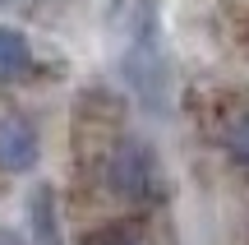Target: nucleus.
I'll return each mask as SVG.
<instances>
[{
    "label": "nucleus",
    "instance_id": "obj_1",
    "mask_svg": "<svg viewBox=\"0 0 249 245\" xmlns=\"http://www.w3.org/2000/svg\"><path fill=\"white\" fill-rule=\"evenodd\" d=\"M102 185L107 194H116L124 204H157L166 194V176L152 153V144L143 139H116L102 157Z\"/></svg>",
    "mask_w": 249,
    "mask_h": 245
},
{
    "label": "nucleus",
    "instance_id": "obj_2",
    "mask_svg": "<svg viewBox=\"0 0 249 245\" xmlns=\"http://www.w3.org/2000/svg\"><path fill=\"white\" fill-rule=\"evenodd\" d=\"M42 162V134L28 116H0V171L28 176Z\"/></svg>",
    "mask_w": 249,
    "mask_h": 245
},
{
    "label": "nucleus",
    "instance_id": "obj_3",
    "mask_svg": "<svg viewBox=\"0 0 249 245\" xmlns=\"http://www.w3.org/2000/svg\"><path fill=\"white\" fill-rule=\"evenodd\" d=\"M28 231L37 245H65L60 236V213H55V194L51 185H37L33 199H28Z\"/></svg>",
    "mask_w": 249,
    "mask_h": 245
},
{
    "label": "nucleus",
    "instance_id": "obj_4",
    "mask_svg": "<svg viewBox=\"0 0 249 245\" xmlns=\"http://www.w3.org/2000/svg\"><path fill=\"white\" fill-rule=\"evenodd\" d=\"M28 70H33V42L18 28L0 23V83H18Z\"/></svg>",
    "mask_w": 249,
    "mask_h": 245
},
{
    "label": "nucleus",
    "instance_id": "obj_5",
    "mask_svg": "<svg viewBox=\"0 0 249 245\" xmlns=\"http://www.w3.org/2000/svg\"><path fill=\"white\" fill-rule=\"evenodd\" d=\"M222 148H226V157H231L235 167H245V171H249V111L231 120V130H226Z\"/></svg>",
    "mask_w": 249,
    "mask_h": 245
},
{
    "label": "nucleus",
    "instance_id": "obj_6",
    "mask_svg": "<svg viewBox=\"0 0 249 245\" xmlns=\"http://www.w3.org/2000/svg\"><path fill=\"white\" fill-rule=\"evenodd\" d=\"M83 245H148L134 227H102V231H88Z\"/></svg>",
    "mask_w": 249,
    "mask_h": 245
},
{
    "label": "nucleus",
    "instance_id": "obj_7",
    "mask_svg": "<svg viewBox=\"0 0 249 245\" xmlns=\"http://www.w3.org/2000/svg\"><path fill=\"white\" fill-rule=\"evenodd\" d=\"M0 245H23V236H18V231H9V227H0Z\"/></svg>",
    "mask_w": 249,
    "mask_h": 245
},
{
    "label": "nucleus",
    "instance_id": "obj_8",
    "mask_svg": "<svg viewBox=\"0 0 249 245\" xmlns=\"http://www.w3.org/2000/svg\"><path fill=\"white\" fill-rule=\"evenodd\" d=\"M0 5H14V0H0Z\"/></svg>",
    "mask_w": 249,
    "mask_h": 245
}]
</instances>
